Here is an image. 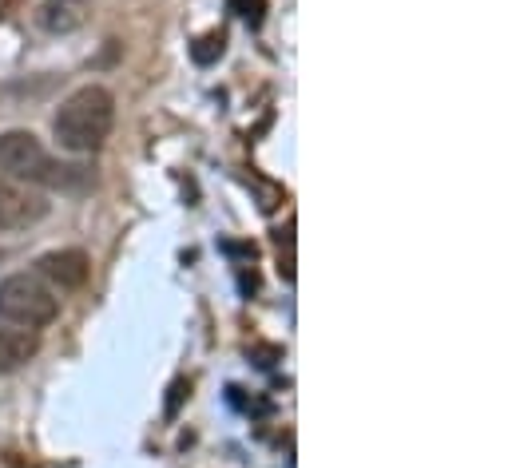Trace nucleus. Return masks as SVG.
Listing matches in <instances>:
<instances>
[{
	"mask_svg": "<svg viewBox=\"0 0 512 468\" xmlns=\"http://www.w3.org/2000/svg\"><path fill=\"white\" fill-rule=\"evenodd\" d=\"M116 127V96L100 84L76 88L52 116V135L68 155H96Z\"/></svg>",
	"mask_w": 512,
	"mask_h": 468,
	"instance_id": "1",
	"label": "nucleus"
},
{
	"mask_svg": "<svg viewBox=\"0 0 512 468\" xmlns=\"http://www.w3.org/2000/svg\"><path fill=\"white\" fill-rule=\"evenodd\" d=\"M0 171L12 179V183H24V187H52V191H80L88 187V171L76 167V163H56L44 143L24 131V127H12L0 135Z\"/></svg>",
	"mask_w": 512,
	"mask_h": 468,
	"instance_id": "2",
	"label": "nucleus"
},
{
	"mask_svg": "<svg viewBox=\"0 0 512 468\" xmlns=\"http://www.w3.org/2000/svg\"><path fill=\"white\" fill-rule=\"evenodd\" d=\"M60 314V298L36 274H8L0 282V318L20 330H44Z\"/></svg>",
	"mask_w": 512,
	"mask_h": 468,
	"instance_id": "3",
	"label": "nucleus"
},
{
	"mask_svg": "<svg viewBox=\"0 0 512 468\" xmlns=\"http://www.w3.org/2000/svg\"><path fill=\"white\" fill-rule=\"evenodd\" d=\"M48 211H52V203L36 187H24V183H4L0 187V231H28V227L44 223Z\"/></svg>",
	"mask_w": 512,
	"mask_h": 468,
	"instance_id": "4",
	"label": "nucleus"
},
{
	"mask_svg": "<svg viewBox=\"0 0 512 468\" xmlns=\"http://www.w3.org/2000/svg\"><path fill=\"white\" fill-rule=\"evenodd\" d=\"M36 278L56 286V290H80L88 278H92V258L76 246H64V250H48L36 258Z\"/></svg>",
	"mask_w": 512,
	"mask_h": 468,
	"instance_id": "5",
	"label": "nucleus"
},
{
	"mask_svg": "<svg viewBox=\"0 0 512 468\" xmlns=\"http://www.w3.org/2000/svg\"><path fill=\"white\" fill-rule=\"evenodd\" d=\"M40 353V342L32 330H8L0 326V373H12L20 365H28Z\"/></svg>",
	"mask_w": 512,
	"mask_h": 468,
	"instance_id": "6",
	"label": "nucleus"
},
{
	"mask_svg": "<svg viewBox=\"0 0 512 468\" xmlns=\"http://www.w3.org/2000/svg\"><path fill=\"white\" fill-rule=\"evenodd\" d=\"M40 24L48 32H72L84 24V4L80 0H48V4H40Z\"/></svg>",
	"mask_w": 512,
	"mask_h": 468,
	"instance_id": "7",
	"label": "nucleus"
},
{
	"mask_svg": "<svg viewBox=\"0 0 512 468\" xmlns=\"http://www.w3.org/2000/svg\"><path fill=\"white\" fill-rule=\"evenodd\" d=\"M223 52H227V36H223V32H207L203 40H195V44H191V60H195V64H203V68H207V64H215Z\"/></svg>",
	"mask_w": 512,
	"mask_h": 468,
	"instance_id": "8",
	"label": "nucleus"
},
{
	"mask_svg": "<svg viewBox=\"0 0 512 468\" xmlns=\"http://www.w3.org/2000/svg\"><path fill=\"white\" fill-rule=\"evenodd\" d=\"M278 270L286 282H294V223L286 231H278Z\"/></svg>",
	"mask_w": 512,
	"mask_h": 468,
	"instance_id": "9",
	"label": "nucleus"
},
{
	"mask_svg": "<svg viewBox=\"0 0 512 468\" xmlns=\"http://www.w3.org/2000/svg\"><path fill=\"white\" fill-rule=\"evenodd\" d=\"M231 4V12L239 16V20H247L251 28L262 24V16H266V8H270V0H227Z\"/></svg>",
	"mask_w": 512,
	"mask_h": 468,
	"instance_id": "10",
	"label": "nucleus"
},
{
	"mask_svg": "<svg viewBox=\"0 0 512 468\" xmlns=\"http://www.w3.org/2000/svg\"><path fill=\"white\" fill-rule=\"evenodd\" d=\"M4 4H8V0H0V16H4Z\"/></svg>",
	"mask_w": 512,
	"mask_h": 468,
	"instance_id": "11",
	"label": "nucleus"
}]
</instances>
